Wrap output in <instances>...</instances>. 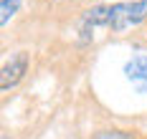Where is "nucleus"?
Instances as JSON below:
<instances>
[{
    "instance_id": "nucleus-4",
    "label": "nucleus",
    "mask_w": 147,
    "mask_h": 139,
    "mask_svg": "<svg viewBox=\"0 0 147 139\" xmlns=\"http://www.w3.org/2000/svg\"><path fill=\"white\" fill-rule=\"evenodd\" d=\"M20 10V0H0V25L5 28Z\"/></svg>"
},
{
    "instance_id": "nucleus-5",
    "label": "nucleus",
    "mask_w": 147,
    "mask_h": 139,
    "mask_svg": "<svg viewBox=\"0 0 147 139\" xmlns=\"http://www.w3.org/2000/svg\"><path fill=\"white\" fill-rule=\"evenodd\" d=\"M91 139H137L134 132H122V129H112V132H96Z\"/></svg>"
},
{
    "instance_id": "nucleus-3",
    "label": "nucleus",
    "mask_w": 147,
    "mask_h": 139,
    "mask_svg": "<svg viewBox=\"0 0 147 139\" xmlns=\"http://www.w3.org/2000/svg\"><path fill=\"white\" fill-rule=\"evenodd\" d=\"M124 78L140 94L147 91V56L145 53H137V56H132L129 61L124 63Z\"/></svg>"
},
{
    "instance_id": "nucleus-2",
    "label": "nucleus",
    "mask_w": 147,
    "mask_h": 139,
    "mask_svg": "<svg viewBox=\"0 0 147 139\" xmlns=\"http://www.w3.org/2000/svg\"><path fill=\"white\" fill-rule=\"evenodd\" d=\"M26 71H28V53H26V51L13 53L10 61L3 63V71H0V89L8 91V89L18 86V81L26 76Z\"/></svg>"
},
{
    "instance_id": "nucleus-1",
    "label": "nucleus",
    "mask_w": 147,
    "mask_h": 139,
    "mask_svg": "<svg viewBox=\"0 0 147 139\" xmlns=\"http://www.w3.org/2000/svg\"><path fill=\"white\" fill-rule=\"evenodd\" d=\"M147 20V0L132 3H112V5H94L84 15V28H112L114 33H124Z\"/></svg>"
}]
</instances>
